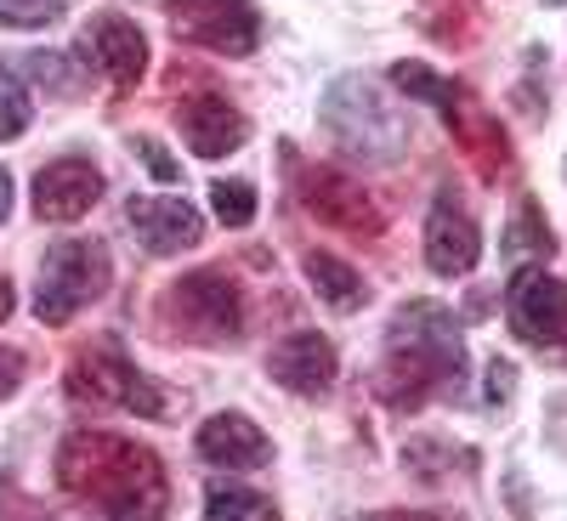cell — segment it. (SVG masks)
Segmentation results:
<instances>
[{
  "instance_id": "obj_1",
  "label": "cell",
  "mask_w": 567,
  "mask_h": 521,
  "mask_svg": "<svg viewBox=\"0 0 567 521\" xmlns=\"http://www.w3.org/2000/svg\"><path fill=\"white\" fill-rule=\"evenodd\" d=\"M52 477L69 499H80L103 521H165L171 504L159 454L114 431H69L58 442Z\"/></svg>"
},
{
  "instance_id": "obj_2",
  "label": "cell",
  "mask_w": 567,
  "mask_h": 521,
  "mask_svg": "<svg viewBox=\"0 0 567 521\" xmlns=\"http://www.w3.org/2000/svg\"><path fill=\"white\" fill-rule=\"evenodd\" d=\"M392 352L374 374V392H381L392 408H420L432 392L460 386L465 374V341L460 323L437 306V301H409L392 317Z\"/></svg>"
},
{
  "instance_id": "obj_3",
  "label": "cell",
  "mask_w": 567,
  "mask_h": 521,
  "mask_svg": "<svg viewBox=\"0 0 567 521\" xmlns=\"http://www.w3.org/2000/svg\"><path fill=\"white\" fill-rule=\"evenodd\" d=\"M323 125L363 165H398L409 154V114L374 80H336L323 91Z\"/></svg>"
},
{
  "instance_id": "obj_4",
  "label": "cell",
  "mask_w": 567,
  "mask_h": 521,
  "mask_svg": "<svg viewBox=\"0 0 567 521\" xmlns=\"http://www.w3.org/2000/svg\"><path fill=\"white\" fill-rule=\"evenodd\" d=\"M159 329L171 341L227 346L245 335V301L227 272H187L159 295Z\"/></svg>"
},
{
  "instance_id": "obj_5",
  "label": "cell",
  "mask_w": 567,
  "mask_h": 521,
  "mask_svg": "<svg viewBox=\"0 0 567 521\" xmlns=\"http://www.w3.org/2000/svg\"><path fill=\"white\" fill-rule=\"evenodd\" d=\"M69 397L74 403H114V408L142 414V419H171L176 414V392L159 386L154 374H142L114 341L80 346V357L69 363Z\"/></svg>"
},
{
  "instance_id": "obj_6",
  "label": "cell",
  "mask_w": 567,
  "mask_h": 521,
  "mask_svg": "<svg viewBox=\"0 0 567 521\" xmlns=\"http://www.w3.org/2000/svg\"><path fill=\"white\" fill-rule=\"evenodd\" d=\"M109 283H114V261L97 239H63L45 250V267L34 283V317L45 329H63L80 306L109 295Z\"/></svg>"
},
{
  "instance_id": "obj_7",
  "label": "cell",
  "mask_w": 567,
  "mask_h": 521,
  "mask_svg": "<svg viewBox=\"0 0 567 521\" xmlns=\"http://www.w3.org/2000/svg\"><path fill=\"white\" fill-rule=\"evenodd\" d=\"M176 40L205 45L216 58H250L261 45V12L250 0H159Z\"/></svg>"
},
{
  "instance_id": "obj_8",
  "label": "cell",
  "mask_w": 567,
  "mask_h": 521,
  "mask_svg": "<svg viewBox=\"0 0 567 521\" xmlns=\"http://www.w3.org/2000/svg\"><path fill=\"white\" fill-rule=\"evenodd\" d=\"M296 170V199L318 216V221H329V227H341V232H358V239H374L386 221H381V205H374L369 194H363V181H352L347 170H329V165H307L296 148L284 154Z\"/></svg>"
},
{
  "instance_id": "obj_9",
  "label": "cell",
  "mask_w": 567,
  "mask_h": 521,
  "mask_svg": "<svg viewBox=\"0 0 567 521\" xmlns=\"http://www.w3.org/2000/svg\"><path fill=\"white\" fill-rule=\"evenodd\" d=\"M505 323L528 346H567V283L545 267H523L505 290Z\"/></svg>"
},
{
  "instance_id": "obj_10",
  "label": "cell",
  "mask_w": 567,
  "mask_h": 521,
  "mask_svg": "<svg viewBox=\"0 0 567 521\" xmlns=\"http://www.w3.org/2000/svg\"><path fill=\"white\" fill-rule=\"evenodd\" d=\"M80 63L91 74H103L109 85L131 91L142 80V69H148V40H142V29L125 12H103V18H91L85 34H80Z\"/></svg>"
},
{
  "instance_id": "obj_11",
  "label": "cell",
  "mask_w": 567,
  "mask_h": 521,
  "mask_svg": "<svg viewBox=\"0 0 567 521\" xmlns=\"http://www.w3.org/2000/svg\"><path fill=\"white\" fill-rule=\"evenodd\" d=\"M483 256V232H477V216L460 205L454 187H437L432 199V216H425V267L437 278H465Z\"/></svg>"
},
{
  "instance_id": "obj_12",
  "label": "cell",
  "mask_w": 567,
  "mask_h": 521,
  "mask_svg": "<svg viewBox=\"0 0 567 521\" xmlns=\"http://www.w3.org/2000/svg\"><path fill=\"white\" fill-rule=\"evenodd\" d=\"M29 199H34L40 221H80L91 205L103 199V170L91 159H52V165L34 170Z\"/></svg>"
},
{
  "instance_id": "obj_13",
  "label": "cell",
  "mask_w": 567,
  "mask_h": 521,
  "mask_svg": "<svg viewBox=\"0 0 567 521\" xmlns=\"http://www.w3.org/2000/svg\"><path fill=\"white\" fill-rule=\"evenodd\" d=\"M125 221L136 232V244L148 256H182L205 239V216L187 205V199H131L125 205Z\"/></svg>"
},
{
  "instance_id": "obj_14",
  "label": "cell",
  "mask_w": 567,
  "mask_h": 521,
  "mask_svg": "<svg viewBox=\"0 0 567 521\" xmlns=\"http://www.w3.org/2000/svg\"><path fill=\"white\" fill-rule=\"evenodd\" d=\"M267 374L284 392H296V397H323L329 386H336V374H341V357H336V346H329L318 329H301V335L272 346Z\"/></svg>"
},
{
  "instance_id": "obj_15",
  "label": "cell",
  "mask_w": 567,
  "mask_h": 521,
  "mask_svg": "<svg viewBox=\"0 0 567 521\" xmlns=\"http://www.w3.org/2000/svg\"><path fill=\"white\" fill-rule=\"evenodd\" d=\"M182 142L194 148L199 159H227V154H239L245 142H250V119L233 108L227 97H216V91H205V97H187L182 114Z\"/></svg>"
},
{
  "instance_id": "obj_16",
  "label": "cell",
  "mask_w": 567,
  "mask_h": 521,
  "mask_svg": "<svg viewBox=\"0 0 567 521\" xmlns=\"http://www.w3.org/2000/svg\"><path fill=\"white\" fill-rule=\"evenodd\" d=\"M194 448L205 465H221V470H261L272 465V442L267 431L250 419V414H210L199 431H194Z\"/></svg>"
},
{
  "instance_id": "obj_17",
  "label": "cell",
  "mask_w": 567,
  "mask_h": 521,
  "mask_svg": "<svg viewBox=\"0 0 567 521\" xmlns=\"http://www.w3.org/2000/svg\"><path fill=\"white\" fill-rule=\"evenodd\" d=\"M499 256L516 261V267H534V261H550L556 256V232H550V221H545V210H539L534 194L516 199V210H511V221L499 232Z\"/></svg>"
},
{
  "instance_id": "obj_18",
  "label": "cell",
  "mask_w": 567,
  "mask_h": 521,
  "mask_svg": "<svg viewBox=\"0 0 567 521\" xmlns=\"http://www.w3.org/2000/svg\"><path fill=\"white\" fill-rule=\"evenodd\" d=\"M307 283L318 290V301L329 306V312H358L363 306V278H358V267H347L341 256H329V250H312L307 256Z\"/></svg>"
},
{
  "instance_id": "obj_19",
  "label": "cell",
  "mask_w": 567,
  "mask_h": 521,
  "mask_svg": "<svg viewBox=\"0 0 567 521\" xmlns=\"http://www.w3.org/2000/svg\"><path fill=\"white\" fill-rule=\"evenodd\" d=\"M392 85L403 91V97H420V103H432L437 114H449L460 97H465V85L443 80L437 69H425V63H392Z\"/></svg>"
},
{
  "instance_id": "obj_20",
  "label": "cell",
  "mask_w": 567,
  "mask_h": 521,
  "mask_svg": "<svg viewBox=\"0 0 567 521\" xmlns=\"http://www.w3.org/2000/svg\"><path fill=\"white\" fill-rule=\"evenodd\" d=\"M205 521H278V504L256 488H210Z\"/></svg>"
},
{
  "instance_id": "obj_21",
  "label": "cell",
  "mask_w": 567,
  "mask_h": 521,
  "mask_svg": "<svg viewBox=\"0 0 567 521\" xmlns=\"http://www.w3.org/2000/svg\"><path fill=\"white\" fill-rule=\"evenodd\" d=\"M29 119H34V108H29L23 80H12L7 69H0V142H18L29 131Z\"/></svg>"
},
{
  "instance_id": "obj_22",
  "label": "cell",
  "mask_w": 567,
  "mask_h": 521,
  "mask_svg": "<svg viewBox=\"0 0 567 521\" xmlns=\"http://www.w3.org/2000/svg\"><path fill=\"white\" fill-rule=\"evenodd\" d=\"M69 0H0V29H45L63 18Z\"/></svg>"
},
{
  "instance_id": "obj_23",
  "label": "cell",
  "mask_w": 567,
  "mask_h": 521,
  "mask_svg": "<svg viewBox=\"0 0 567 521\" xmlns=\"http://www.w3.org/2000/svg\"><path fill=\"white\" fill-rule=\"evenodd\" d=\"M210 210L227 221V227H245L256 216V187L250 181H216L210 187Z\"/></svg>"
},
{
  "instance_id": "obj_24",
  "label": "cell",
  "mask_w": 567,
  "mask_h": 521,
  "mask_svg": "<svg viewBox=\"0 0 567 521\" xmlns=\"http://www.w3.org/2000/svg\"><path fill=\"white\" fill-rule=\"evenodd\" d=\"M511 392H516V363L494 357V363H488V381H483V403H488V408H505Z\"/></svg>"
},
{
  "instance_id": "obj_25",
  "label": "cell",
  "mask_w": 567,
  "mask_h": 521,
  "mask_svg": "<svg viewBox=\"0 0 567 521\" xmlns=\"http://www.w3.org/2000/svg\"><path fill=\"white\" fill-rule=\"evenodd\" d=\"M131 148H136L142 159H148V176H154V181H176V176H182V170H176V159H171V154L159 148V142H154V136H136V142H131Z\"/></svg>"
},
{
  "instance_id": "obj_26",
  "label": "cell",
  "mask_w": 567,
  "mask_h": 521,
  "mask_svg": "<svg viewBox=\"0 0 567 521\" xmlns=\"http://www.w3.org/2000/svg\"><path fill=\"white\" fill-rule=\"evenodd\" d=\"M29 69H34V74H45L40 85H52L58 97H74V80H69V63H63V58H40V52H34V58H29Z\"/></svg>"
},
{
  "instance_id": "obj_27",
  "label": "cell",
  "mask_w": 567,
  "mask_h": 521,
  "mask_svg": "<svg viewBox=\"0 0 567 521\" xmlns=\"http://www.w3.org/2000/svg\"><path fill=\"white\" fill-rule=\"evenodd\" d=\"M23 386V357L12 346H0V397H12Z\"/></svg>"
},
{
  "instance_id": "obj_28",
  "label": "cell",
  "mask_w": 567,
  "mask_h": 521,
  "mask_svg": "<svg viewBox=\"0 0 567 521\" xmlns=\"http://www.w3.org/2000/svg\"><path fill=\"white\" fill-rule=\"evenodd\" d=\"M369 521H443V515H425V510H374Z\"/></svg>"
},
{
  "instance_id": "obj_29",
  "label": "cell",
  "mask_w": 567,
  "mask_h": 521,
  "mask_svg": "<svg viewBox=\"0 0 567 521\" xmlns=\"http://www.w3.org/2000/svg\"><path fill=\"white\" fill-rule=\"evenodd\" d=\"M12 301H18V290H12V278H0V323L12 317Z\"/></svg>"
},
{
  "instance_id": "obj_30",
  "label": "cell",
  "mask_w": 567,
  "mask_h": 521,
  "mask_svg": "<svg viewBox=\"0 0 567 521\" xmlns=\"http://www.w3.org/2000/svg\"><path fill=\"white\" fill-rule=\"evenodd\" d=\"M7 210H12V176L0 170V221H7Z\"/></svg>"
},
{
  "instance_id": "obj_31",
  "label": "cell",
  "mask_w": 567,
  "mask_h": 521,
  "mask_svg": "<svg viewBox=\"0 0 567 521\" xmlns=\"http://www.w3.org/2000/svg\"><path fill=\"white\" fill-rule=\"evenodd\" d=\"M545 7H567V0H545Z\"/></svg>"
}]
</instances>
